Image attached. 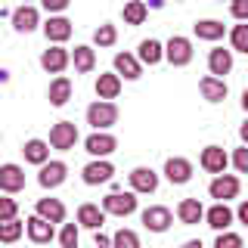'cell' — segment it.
<instances>
[{
	"label": "cell",
	"mask_w": 248,
	"mask_h": 248,
	"mask_svg": "<svg viewBox=\"0 0 248 248\" xmlns=\"http://www.w3.org/2000/svg\"><path fill=\"white\" fill-rule=\"evenodd\" d=\"M103 211L115 217H127L137 211V196L134 192H108L103 199Z\"/></svg>",
	"instance_id": "3957f363"
},
{
	"label": "cell",
	"mask_w": 248,
	"mask_h": 248,
	"mask_svg": "<svg viewBox=\"0 0 248 248\" xmlns=\"http://www.w3.org/2000/svg\"><path fill=\"white\" fill-rule=\"evenodd\" d=\"M68 6V0H44V10L46 13H62Z\"/></svg>",
	"instance_id": "60d3db41"
},
{
	"label": "cell",
	"mask_w": 248,
	"mask_h": 248,
	"mask_svg": "<svg viewBox=\"0 0 248 248\" xmlns=\"http://www.w3.org/2000/svg\"><path fill=\"white\" fill-rule=\"evenodd\" d=\"M16 214H19V202L10 199V196H3V199H0V223L16 220Z\"/></svg>",
	"instance_id": "d590c367"
},
{
	"label": "cell",
	"mask_w": 248,
	"mask_h": 248,
	"mask_svg": "<svg viewBox=\"0 0 248 248\" xmlns=\"http://www.w3.org/2000/svg\"><path fill=\"white\" fill-rule=\"evenodd\" d=\"M65 177H68L65 161H46L41 168V174H37V183H41L44 189H56V186L65 183Z\"/></svg>",
	"instance_id": "52a82bcc"
},
{
	"label": "cell",
	"mask_w": 248,
	"mask_h": 248,
	"mask_svg": "<svg viewBox=\"0 0 248 248\" xmlns=\"http://www.w3.org/2000/svg\"><path fill=\"white\" fill-rule=\"evenodd\" d=\"M130 189L149 196V192L158 189V174H155L152 168H134L130 170Z\"/></svg>",
	"instance_id": "7c38bea8"
},
{
	"label": "cell",
	"mask_w": 248,
	"mask_h": 248,
	"mask_svg": "<svg viewBox=\"0 0 248 248\" xmlns=\"http://www.w3.org/2000/svg\"><path fill=\"white\" fill-rule=\"evenodd\" d=\"M81 174H84V183H87V186H99V183H108V180H112L115 168L108 165L106 158H96V161H90Z\"/></svg>",
	"instance_id": "5bb4252c"
},
{
	"label": "cell",
	"mask_w": 248,
	"mask_h": 248,
	"mask_svg": "<svg viewBox=\"0 0 248 248\" xmlns=\"http://www.w3.org/2000/svg\"><path fill=\"white\" fill-rule=\"evenodd\" d=\"M46 99H50V106H65L68 99H72V81H68L65 75H59V78H53L50 81V90H46Z\"/></svg>",
	"instance_id": "ffe728a7"
},
{
	"label": "cell",
	"mask_w": 248,
	"mask_h": 248,
	"mask_svg": "<svg viewBox=\"0 0 248 248\" xmlns=\"http://www.w3.org/2000/svg\"><path fill=\"white\" fill-rule=\"evenodd\" d=\"M118 93H121V78L115 75V72H106V75L96 78V96H99V103H112Z\"/></svg>",
	"instance_id": "d6986e66"
},
{
	"label": "cell",
	"mask_w": 248,
	"mask_h": 248,
	"mask_svg": "<svg viewBox=\"0 0 248 248\" xmlns=\"http://www.w3.org/2000/svg\"><path fill=\"white\" fill-rule=\"evenodd\" d=\"M208 192H211V199H217V205H227L230 199L239 196V177H232V174L214 177L211 186H208Z\"/></svg>",
	"instance_id": "5b68a950"
},
{
	"label": "cell",
	"mask_w": 248,
	"mask_h": 248,
	"mask_svg": "<svg viewBox=\"0 0 248 248\" xmlns=\"http://www.w3.org/2000/svg\"><path fill=\"white\" fill-rule=\"evenodd\" d=\"M59 242H62V248H78V227L75 223H65V227H62Z\"/></svg>",
	"instance_id": "8d00e7d4"
},
{
	"label": "cell",
	"mask_w": 248,
	"mask_h": 248,
	"mask_svg": "<svg viewBox=\"0 0 248 248\" xmlns=\"http://www.w3.org/2000/svg\"><path fill=\"white\" fill-rule=\"evenodd\" d=\"M22 152H25V161H31V165H46L50 161V146L44 143V140H28L25 146H22Z\"/></svg>",
	"instance_id": "f1b7e54d"
},
{
	"label": "cell",
	"mask_w": 248,
	"mask_h": 248,
	"mask_svg": "<svg viewBox=\"0 0 248 248\" xmlns=\"http://www.w3.org/2000/svg\"><path fill=\"white\" fill-rule=\"evenodd\" d=\"M199 90H202V96L208 99V103H223V99H227V81H220V78H202L199 81Z\"/></svg>",
	"instance_id": "cb8c5ba5"
},
{
	"label": "cell",
	"mask_w": 248,
	"mask_h": 248,
	"mask_svg": "<svg viewBox=\"0 0 248 248\" xmlns=\"http://www.w3.org/2000/svg\"><path fill=\"white\" fill-rule=\"evenodd\" d=\"M223 22H217V19H199L196 22V37L199 41H220L223 37Z\"/></svg>",
	"instance_id": "f546056e"
},
{
	"label": "cell",
	"mask_w": 248,
	"mask_h": 248,
	"mask_svg": "<svg viewBox=\"0 0 248 248\" xmlns=\"http://www.w3.org/2000/svg\"><path fill=\"white\" fill-rule=\"evenodd\" d=\"M180 248H202V242H199V239H189V242H183Z\"/></svg>",
	"instance_id": "f6af8a7d"
},
{
	"label": "cell",
	"mask_w": 248,
	"mask_h": 248,
	"mask_svg": "<svg viewBox=\"0 0 248 248\" xmlns=\"http://www.w3.org/2000/svg\"><path fill=\"white\" fill-rule=\"evenodd\" d=\"M208 68H211V78H220L232 72V50H223V46H214L208 53Z\"/></svg>",
	"instance_id": "9a60e30c"
},
{
	"label": "cell",
	"mask_w": 248,
	"mask_h": 248,
	"mask_svg": "<svg viewBox=\"0 0 248 248\" xmlns=\"http://www.w3.org/2000/svg\"><path fill=\"white\" fill-rule=\"evenodd\" d=\"M25 189V170L19 165H3L0 168V192H22Z\"/></svg>",
	"instance_id": "8fae6325"
},
{
	"label": "cell",
	"mask_w": 248,
	"mask_h": 248,
	"mask_svg": "<svg viewBox=\"0 0 248 248\" xmlns=\"http://www.w3.org/2000/svg\"><path fill=\"white\" fill-rule=\"evenodd\" d=\"M230 44L236 53H248V22H239V25H232L230 31Z\"/></svg>",
	"instance_id": "1f68e13d"
},
{
	"label": "cell",
	"mask_w": 248,
	"mask_h": 248,
	"mask_svg": "<svg viewBox=\"0 0 248 248\" xmlns=\"http://www.w3.org/2000/svg\"><path fill=\"white\" fill-rule=\"evenodd\" d=\"M22 232H25V223L6 220V223H0V242H19Z\"/></svg>",
	"instance_id": "836d02e7"
},
{
	"label": "cell",
	"mask_w": 248,
	"mask_h": 248,
	"mask_svg": "<svg viewBox=\"0 0 248 248\" xmlns=\"http://www.w3.org/2000/svg\"><path fill=\"white\" fill-rule=\"evenodd\" d=\"M177 217H180V223H186V227H196L199 220H205V208H202L199 199H183L177 205Z\"/></svg>",
	"instance_id": "603a6c76"
},
{
	"label": "cell",
	"mask_w": 248,
	"mask_h": 248,
	"mask_svg": "<svg viewBox=\"0 0 248 248\" xmlns=\"http://www.w3.org/2000/svg\"><path fill=\"white\" fill-rule=\"evenodd\" d=\"M72 62H75V72H81V75H90L93 68H96V50L87 44H81V46H75V53H72Z\"/></svg>",
	"instance_id": "484cf974"
},
{
	"label": "cell",
	"mask_w": 248,
	"mask_h": 248,
	"mask_svg": "<svg viewBox=\"0 0 248 248\" xmlns=\"http://www.w3.org/2000/svg\"><path fill=\"white\" fill-rule=\"evenodd\" d=\"M87 124H93V127L103 134L106 127H112V124H118V106L115 103H93L90 108H87Z\"/></svg>",
	"instance_id": "6da1fadb"
},
{
	"label": "cell",
	"mask_w": 248,
	"mask_h": 248,
	"mask_svg": "<svg viewBox=\"0 0 248 248\" xmlns=\"http://www.w3.org/2000/svg\"><path fill=\"white\" fill-rule=\"evenodd\" d=\"M34 211H37V217H44L46 223H62L65 220V205H62L59 199H41L34 205Z\"/></svg>",
	"instance_id": "d4e9b609"
},
{
	"label": "cell",
	"mask_w": 248,
	"mask_h": 248,
	"mask_svg": "<svg viewBox=\"0 0 248 248\" xmlns=\"http://www.w3.org/2000/svg\"><path fill=\"white\" fill-rule=\"evenodd\" d=\"M75 143H78V127H75V121H59V124H53V130H50V146H53V149L68 152V149H75Z\"/></svg>",
	"instance_id": "277c9868"
},
{
	"label": "cell",
	"mask_w": 248,
	"mask_h": 248,
	"mask_svg": "<svg viewBox=\"0 0 248 248\" xmlns=\"http://www.w3.org/2000/svg\"><path fill=\"white\" fill-rule=\"evenodd\" d=\"M68 62H72V53L62 50V46H50V50L41 53V68H44V72H50V75L65 72Z\"/></svg>",
	"instance_id": "30bf717a"
},
{
	"label": "cell",
	"mask_w": 248,
	"mask_h": 248,
	"mask_svg": "<svg viewBox=\"0 0 248 248\" xmlns=\"http://www.w3.org/2000/svg\"><path fill=\"white\" fill-rule=\"evenodd\" d=\"M96 248H112V239H106L103 232H96Z\"/></svg>",
	"instance_id": "7bdbcfd3"
},
{
	"label": "cell",
	"mask_w": 248,
	"mask_h": 248,
	"mask_svg": "<svg viewBox=\"0 0 248 248\" xmlns=\"http://www.w3.org/2000/svg\"><path fill=\"white\" fill-rule=\"evenodd\" d=\"M165 59L174 68L189 65V62H192V41H189V37H180V34L170 37V41L165 44Z\"/></svg>",
	"instance_id": "7a4b0ae2"
},
{
	"label": "cell",
	"mask_w": 248,
	"mask_h": 248,
	"mask_svg": "<svg viewBox=\"0 0 248 248\" xmlns=\"http://www.w3.org/2000/svg\"><path fill=\"white\" fill-rule=\"evenodd\" d=\"M115 41H118V28L108 25V22H103V25L93 31V44L96 46H112Z\"/></svg>",
	"instance_id": "d6a6232c"
},
{
	"label": "cell",
	"mask_w": 248,
	"mask_h": 248,
	"mask_svg": "<svg viewBox=\"0 0 248 248\" xmlns=\"http://www.w3.org/2000/svg\"><path fill=\"white\" fill-rule=\"evenodd\" d=\"M37 25H41L37 6H19V10L13 13V28L19 31V34H28V31H34Z\"/></svg>",
	"instance_id": "ac0fdd59"
},
{
	"label": "cell",
	"mask_w": 248,
	"mask_h": 248,
	"mask_svg": "<svg viewBox=\"0 0 248 248\" xmlns=\"http://www.w3.org/2000/svg\"><path fill=\"white\" fill-rule=\"evenodd\" d=\"M25 232H28V239L31 242H37V245H46L53 236H56V230H53V223H46L44 217H28L25 220Z\"/></svg>",
	"instance_id": "2e32d148"
},
{
	"label": "cell",
	"mask_w": 248,
	"mask_h": 248,
	"mask_svg": "<svg viewBox=\"0 0 248 248\" xmlns=\"http://www.w3.org/2000/svg\"><path fill=\"white\" fill-rule=\"evenodd\" d=\"M232 165H236L239 174H248V146H239V149L232 152Z\"/></svg>",
	"instance_id": "f35d334b"
},
{
	"label": "cell",
	"mask_w": 248,
	"mask_h": 248,
	"mask_svg": "<svg viewBox=\"0 0 248 248\" xmlns=\"http://www.w3.org/2000/svg\"><path fill=\"white\" fill-rule=\"evenodd\" d=\"M78 223H81V227H87V230H96V232H99V227L106 223V211H103L99 205L84 202V205L78 208Z\"/></svg>",
	"instance_id": "44dd1931"
},
{
	"label": "cell",
	"mask_w": 248,
	"mask_h": 248,
	"mask_svg": "<svg viewBox=\"0 0 248 248\" xmlns=\"http://www.w3.org/2000/svg\"><path fill=\"white\" fill-rule=\"evenodd\" d=\"M230 13L236 16L239 22H248V0H236V3L230 6Z\"/></svg>",
	"instance_id": "ab89813d"
},
{
	"label": "cell",
	"mask_w": 248,
	"mask_h": 248,
	"mask_svg": "<svg viewBox=\"0 0 248 248\" xmlns=\"http://www.w3.org/2000/svg\"><path fill=\"white\" fill-rule=\"evenodd\" d=\"M170 208H165V205H149L143 211V227L146 230H152V232H165L168 227H170Z\"/></svg>",
	"instance_id": "9c48e42d"
},
{
	"label": "cell",
	"mask_w": 248,
	"mask_h": 248,
	"mask_svg": "<svg viewBox=\"0 0 248 248\" xmlns=\"http://www.w3.org/2000/svg\"><path fill=\"white\" fill-rule=\"evenodd\" d=\"M44 34H46V41L50 44H62V41H68L72 37V22L65 19V16H50V22H44Z\"/></svg>",
	"instance_id": "4fadbf2b"
},
{
	"label": "cell",
	"mask_w": 248,
	"mask_h": 248,
	"mask_svg": "<svg viewBox=\"0 0 248 248\" xmlns=\"http://www.w3.org/2000/svg\"><path fill=\"white\" fill-rule=\"evenodd\" d=\"M165 177H168L170 183L183 186V183L192 180V165H189L186 158H168V161H165Z\"/></svg>",
	"instance_id": "e0dca14e"
},
{
	"label": "cell",
	"mask_w": 248,
	"mask_h": 248,
	"mask_svg": "<svg viewBox=\"0 0 248 248\" xmlns=\"http://www.w3.org/2000/svg\"><path fill=\"white\" fill-rule=\"evenodd\" d=\"M239 137H242V143H245V146H248V121H245V124H242V127H239Z\"/></svg>",
	"instance_id": "ee69618b"
},
{
	"label": "cell",
	"mask_w": 248,
	"mask_h": 248,
	"mask_svg": "<svg viewBox=\"0 0 248 248\" xmlns=\"http://www.w3.org/2000/svg\"><path fill=\"white\" fill-rule=\"evenodd\" d=\"M165 59V46H161L158 41H140V46H137V62L140 65H158V62Z\"/></svg>",
	"instance_id": "7402d4cb"
},
{
	"label": "cell",
	"mask_w": 248,
	"mask_h": 248,
	"mask_svg": "<svg viewBox=\"0 0 248 248\" xmlns=\"http://www.w3.org/2000/svg\"><path fill=\"white\" fill-rule=\"evenodd\" d=\"M115 75H124L127 81H137L140 75H143V65L137 62V56H130V53H118L115 56Z\"/></svg>",
	"instance_id": "4316f807"
},
{
	"label": "cell",
	"mask_w": 248,
	"mask_h": 248,
	"mask_svg": "<svg viewBox=\"0 0 248 248\" xmlns=\"http://www.w3.org/2000/svg\"><path fill=\"white\" fill-rule=\"evenodd\" d=\"M199 161H202V168H205L208 174H217V177H220L223 170H227V165H230V158H227V152H223V146H205Z\"/></svg>",
	"instance_id": "ba28073f"
},
{
	"label": "cell",
	"mask_w": 248,
	"mask_h": 248,
	"mask_svg": "<svg viewBox=\"0 0 248 248\" xmlns=\"http://www.w3.org/2000/svg\"><path fill=\"white\" fill-rule=\"evenodd\" d=\"M214 248H242V236H236V232H220V236L214 239Z\"/></svg>",
	"instance_id": "74e56055"
},
{
	"label": "cell",
	"mask_w": 248,
	"mask_h": 248,
	"mask_svg": "<svg viewBox=\"0 0 248 248\" xmlns=\"http://www.w3.org/2000/svg\"><path fill=\"white\" fill-rule=\"evenodd\" d=\"M205 220H208V227L217 230V232H227V227L232 223V211L227 205H211L205 211Z\"/></svg>",
	"instance_id": "83f0119b"
},
{
	"label": "cell",
	"mask_w": 248,
	"mask_h": 248,
	"mask_svg": "<svg viewBox=\"0 0 248 248\" xmlns=\"http://www.w3.org/2000/svg\"><path fill=\"white\" fill-rule=\"evenodd\" d=\"M84 149H87L93 158H106V155H112L115 149H118V140H115L112 134H90L87 140H84Z\"/></svg>",
	"instance_id": "8992f818"
},
{
	"label": "cell",
	"mask_w": 248,
	"mask_h": 248,
	"mask_svg": "<svg viewBox=\"0 0 248 248\" xmlns=\"http://www.w3.org/2000/svg\"><path fill=\"white\" fill-rule=\"evenodd\" d=\"M124 22L127 25H143L146 22V16H149V6L143 3V0H130V3H124Z\"/></svg>",
	"instance_id": "4dcf8cb0"
},
{
	"label": "cell",
	"mask_w": 248,
	"mask_h": 248,
	"mask_svg": "<svg viewBox=\"0 0 248 248\" xmlns=\"http://www.w3.org/2000/svg\"><path fill=\"white\" fill-rule=\"evenodd\" d=\"M242 108H245V112H248V90L242 93Z\"/></svg>",
	"instance_id": "bcb514c9"
},
{
	"label": "cell",
	"mask_w": 248,
	"mask_h": 248,
	"mask_svg": "<svg viewBox=\"0 0 248 248\" xmlns=\"http://www.w3.org/2000/svg\"><path fill=\"white\" fill-rule=\"evenodd\" d=\"M112 248H140V236L134 230H118L112 236Z\"/></svg>",
	"instance_id": "e575fe53"
},
{
	"label": "cell",
	"mask_w": 248,
	"mask_h": 248,
	"mask_svg": "<svg viewBox=\"0 0 248 248\" xmlns=\"http://www.w3.org/2000/svg\"><path fill=\"white\" fill-rule=\"evenodd\" d=\"M236 217H239V220H242L245 227H248V199L242 202V205H239V211H236Z\"/></svg>",
	"instance_id": "b9f144b4"
}]
</instances>
